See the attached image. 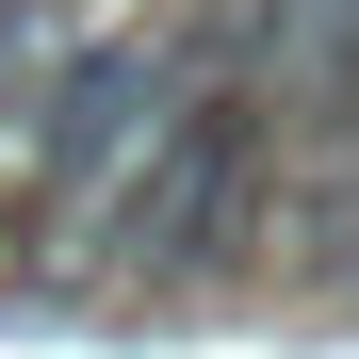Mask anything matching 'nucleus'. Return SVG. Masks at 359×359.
<instances>
[{
    "label": "nucleus",
    "instance_id": "2",
    "mask_svg": "<svg viewBox=\"0 0 359 359\" xmlns=\"http://www.w3.org/2000/svg\"><path fill=\"white\" fill-rule=\"evenodd\" d=\"M262 196H278V131H262V98H245V82H196V98H180V131L147 147L131 212H114L98 245L131 262V278L180 294V278H229V262L262 245Z\"/></svg>",
    "mask_w": 359,
    "mask_h": 359
},
{
    "label": "nucleus",
    "instance_id": "1",
    "mask_svg": "<svg viewBox=\"0 0 359 359\" xmlns=\"http://www.w3.org/2000/svg\"><path fill=\"white\" fill-rule=\"evenodd\" d=\"M196 82H212V66H180L163 33L82 49V66L33 98V147H17V180H33V245H98V229L131 212L147 147L180 131V98H196Z\"/></svg>",
    "mask_w": 359,
    "mask_h": 359
}]
</instances>
